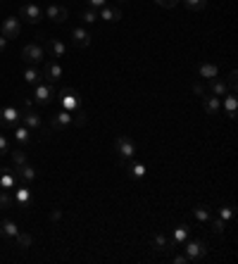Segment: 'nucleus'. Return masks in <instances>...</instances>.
<instances>
[{
    "label": "nucleus",
    "mask_w": 238,
    "mask_h": 264,
    "mask_svg": "<svg viewBox=\"0 0 238 264\" xmlns=\"http://www.w3.org/2000/svg\"><path fill=\"white\" fill-rule=\"evenodd\" d=\"M60 105H62V110L72 112V114H74V112H79V110H83L81 95H79V90H76V88H62Z\"/></svg>",
    "instance_id": "nucleus-1"
},
{
    "label": "nucleus",
    "mask_w": 238,
    "mask_h": 264,
    "mask_svg": "<svg viewBox=\"0 0 238 264\" xmlns=\"http://www.w3.org/2000/svg\"><path fill=\"white\" fill-rule=\"evenodd\" d=\"M72 122H74V114L60 107V110L50 117V129H53V131H64L67 126H72Z\"/></svg>",
    "instance_id": "nucleus-2"
},
{
    "label": "nucleus",
    "mask_w": 238,
    "mask_h": 264,
    "mask_svg": "<svg viewBox=\"0 0 238 264\" xmlns=\"http://www.w3.org/2000/svg\"><path fill=\"white\" fill-rule=\"evenodd\" d=\"M207 255V245L203 241H188L186 243V259L188 262H200Z\"/></svg>",
    "instance_id": "nucleus-3"
},
{
    "label": "nucleus",
    "mask_w": 238,
    "mask_h": 264,
    "mask_svg": "<svg viewBox=\"0 0 238 264\" xmlns=\"http://www.w3.org/2000/svg\"><path fill=\"white\" fill-rule=\"evenodd\" d=\"M43 57H46V53H43V48L38 43H29V45H24V50H21V60L27 64H38Z\"/></svg>",
    "instance_id": "nucleus-4"
},
{
    "label": "nucleus",
    "mask_w": 238,
    "mask_h": 264,
    "mask_svg": "<svg viewBox=\"0 0 238 264\" xmlns=\"http://www.w3.org/2000/svg\"><path fill=\"white\" fill-rule=\"evenodd\" d=\"M53 95H55L53 84H36L34 86V103L50 105V103H53Z\"/></svg>",
    "instance_id": "nucleus-5"
},
{
    "label": "nucleus",
    "mask_w": 238,
    "mask_h": 264,
    "mask_svg": "<svg viewBox=\"0 0 238 264\" xmlns=\"http://www.w3.org/2000/svg\"><path fill=\"white\" fill-rule=\"evenodd\" d=\"M21 19H27L29 24H38V21H43V10L36 3H24L19 10Z\"/></svg>",
    "instance_id": "nucleus-6"
},
{
    "label": "nucleus",
    "mask_w": 238,
    "mask_h": 264,
    "mask_svg": "<svg viewBox=\"0 0 238 264\" xmlns=\"http://www.w3.org/2000/svg\"><path fill=\"white\" fill-rule=\"evenodd\" d=\"M19 110L17 107H3L0 110V129H12L19 124Z\"/></svg>",
    "instance_id": "nucleus-7"
},
{
    "label": "nucleus",
    "mask_w": 238,
    "mask_h": 264,
    "mask_svg": "<svg viewBox=\"0 0 238 264\" xmlns=\"http://www.w3.org/2000/svg\"><path fill=\"white\" fill-rule=\"evenodd\" d=\"M21 31V24L19 19H14V17H7V19H3V24H0V36H5L7 41L10 38H17Z\"/></svg>",
    "instance_id": "nucleus-8"
},
{
    "label": "nucleus",
    "mask_w": 238,
    "mask_h": 264,
    "mask_svg": "<svg viewBox=\"0 0 238 264\" xmlns=\"http://www.w3.org/2000/svg\"><path fill=\"white\" fill-rule=\"evenodd\" d=\"M115 146H117V153L122 155L124 160H129V157H134V153H136V146L131 143L126 136H117L115 140Z\"/></svg>",
    "instance_id": "nucleus-9"
},
{
    "label": "nucleus",
    "mask_w": 238,
    "mask_h": 264,
    "mask_svg": "<svg viewBox=\"0 0 238 264\" xmlns=\"http://www.w3.org/2000/svg\"><path fill=\"white\" fill-rule=\"evenodd\" d=\"M43 79H46V84H57L62 79V67L57 62H48L46 67H43Z\"/></svg>",
    "instance_id": "nucleus-10"
},
{
    "label": "nucleus",
    "mask_w": 238,
    "mask_h": 264,
    "mask_svg": "<svg viewBox=\"0 0 238 264\" xmlns=\"http://www.w3.org/2000/svg\"><path fill=\"white\" fill-rule=\"evenodd\" d=\"M12 188H17V174L12 169L3 167L0 169V190H12Z\"/></svg>",
    "instance_id": "nucleus-11"
},
{
    "label": "nucleus",
    "mask_w": 238,
    "mask_h": 264,
    "mask_svg": "<svg viewBox=\"0 0 238 264\" xmlns=\"http://www.w3.org/2000/svg\"><path fill=\"white\" fill-rule=\"evenodd\" d=\"M17 233H19L17 224L10 222V219H0V238H5V241H14Z\"/></svg>",
    "instance_id": "nucleus-12"
},
{
    "label": "nucleus",
    "mask_w": 238,
    "mask_h": 264,
    "mask_svg": "<svg viewBox=\"0 0 238 264\" xmlns=\"http://www.w3.org/2000/svg\"><path fill=\"white\" fill-rule=\"evenodd\" d=\"M72 43L74 45H79V48H89L91 45V34L86 31V29H72Z\"/></svg>",
    "instance_id": "nucleus-13"
},
{
    "label": "nucleus",
    "mask_w": 238,
    "mask_h": 264,
    "mask_svg": "<svg viewBox=\"0 0 238 264\" xmlns=\"http://www.w3.org/2000/svg\"><path fill=\"white\" fill-rule=\"evenodd\" d=\"M46 14H48V19H53L55 24H62V21L69 17L67 7H62V5H50V7L46 10Z\"/></svg>",
    "instance_id": "nucleus-14"
},
{
    "label": "nucleus",
    "mask_w": 238,
    "mask_h": 264,
    "mask_svg": "<svg viewBox=\"0 0 238 264\" xmlns=\"http://www.w3.org/2000/svg\"><path fill=\"white\" fill-rule=\"evenodd\" d=\"M19 119H21V124L27 126L29 131H38V129H41V117H38L36 112L27 110V112H24V114H21Z\"/></svg>",
    "instance_id": "nucleus-15"
},
{
    "label": "nucleus",
    "mask_w": 238,
    "mask_h": 264,
    "mask_svg": "<svg viewBox=\"0 0 238 264\" xmlns=\"http://www.w3.org/2000/svg\"><path fill=\"white\" fill-rule=\"evenodd\" d=\"M46 50L53 57H64V53H67V48H64V43H62L60 38H48V41H46Z\"/></svg>",
    "instance_id": "nucleus-16"
},
{
    "label": "nucleus",
    "mask_w": 238,
    "mask_h": 264,
    "mask_svg": "<svg viewBox=\"0 0 238 264\" xmlns=\"http://www.w3.org/2000/svg\"><path fill=\"white\" fill-rule=\"evenodd\" d=\"M14 202L19 205V207H29V202H31V190L27 186H17L14 188Z\"/></svg>",
    "instance_id": "nucleus-17"
},
{
    "label": "nucleus",
    "mask_w": 238,
    "mask_h": 264,
    "mask_svg": "<svg viewBox=\"0 0 238 264\" xmlns=\"http://www.w3.org/2000/svg\"><path fill=\"white\" fill-rule=\"evenodd\" d=\"M14 140L19 143V148H27L29 140H31V131H29L24 124H17L14 126Z\"/></svg>",
    "instance_id": "nucleus-18"
},
{
    "label": "nucleus",
    "mask_w": 238,
    "mask_h": 264,
    "mask_svg": "<svg viewBox=\"0 0 238 264\" xmlns=\"http://www.w3.org/2000/svg\"><path fill=\"white\" fill-rule=\"evenodd\" d=\"M203 107L207 114H217L219 110H222V100H219L217 95H205L203 98Z\"/></svg>",
    "instance_id": "nucleus-19"
},
{
    "label": "nucleus",
    "mask_w": 238,
    "mask_h": 264,
    "mask_svg": "<svg viewBox=\"0 0 238 264\" xmlns=\"http://www.w3.org/2000/svg\"><path fill=\"white\" fill-rule=\"evenodd\" d=\"M186 241H188V226L181 224V226H177V231H174V241H169V248H177V245L186 243Z\"/></svg>",
    "instance_id": "nucleus-20"
},
{
    "label": "nucleus",
    "mask_w": 238,
    "mask_h": 264,
    "mask_svg": "<svg viewBox=\"0 0 238 264\" xmlns=\"http://www.w3.org/2000/svg\"><path fill=\"white\" fill-rule=\"evenodd\" d=\"M236 110H238L236 93H231V95H224V112H226V117L233 119V117H236Z\"/></svg>",
    "instance_id": "nucleus-21"
},
{
    "label": "nucleus",
    "mask_w": 238,
    "mask_h": 264,
    "mask_svg": "<svg viewBox=\"0 0 238 264\" xmlns=\"http://www.w3.org/2000/svg\"><path fill=\"white\" fill-rule=\"evenodd\" d=\"M210 90H212V95H217V98H222V95H226L229 93V86H226V81H222V79H210Z\"/></svg>",
    "instance_id": "nucleus-22"
},
{
    "label": "nucleus",
    "mask_w": 238,
    "mask_h": 264,
    "mask_svg": "<svg viewBox=\"0 0 238 264\" xmlns=\"http://www.w3.org/2000/svg\"><path fill=\"white\" fill-rule=\"evenodd\" d=\"M17 179H21L24 183H29V181H34L36 179V169L31 167V164H21V167H17Z\"/></svg>",
    "instance_id": "nucleus-23"
},
{
    "label": "nucleus",
    "mask_w": 238,
    "mask_h": 264,
    "mask_svg": "<svg viewBox=\"0 0 238 264\" xmlns=\"http://www.w3.org/2000/svg\"><path fill=\"white\" fill-rule=\"evenodd\" d=\"M126 169H129V174L134 176V179H143V176H145V172H148V169H145V164H141V162H134L129 157V162H126Z\"/></svg>",
    "instance_id": "nucleus-24"
},
{
    "label": "nucleus",
    "mask_w": 238,
    "mask_h": 264,
    "mask_svg": "<svg viewBox=\"0 0 238 264\" xmlns=\"http://www.w3.org/2000/svg\"><path fill=\"white\" fill-rule=\"evenodd\" d=\"M100 17L105 21H119V19H122V12H119L117 7L105 5V7H100Z\"/></svg>",
    "instance_id": "nucleus-25"
},
{
    "label": "nucleus",
    "mask_w": 238,
    "mask_h": 264,
    "mask_svg": "<svg viewBox=\"0 0 238 264\" xmlns=\"http://www.w3.org/2000/svg\"><path fill=\"white\" fill-rule=\"evenodd\" d=\"M10 157H12V164L14 169L27 164V148H17V150H10Z\"/></svg>",
    "instance_id": "nucleus-26"
},
{
    "label": "nucleus",
    "mask_w": 238,
    "mask_h": 264,
    "mask_svg": "<svg viewBox=\"0 0 238 264\" xmlns=\"http://www.w3.org/2000/svg\"><path fill=\"white\" fill-rule=\"evenodd\" d=\"M24 81H27V84H31V86H36L38 81H41V71L36 69L34 64H29L27 69H24Z\"/></svg>",
    "instance_id": "nucleus-27"
},
{
    "label": "nucleus",
    "mask_w": 238,
    "mask_h": 264,
    "mask_svg": "<svg viewBox=\"0 0 238 264\" xmlns=\"http://www.w3.org/2000/svg\"><path fill=\"white\" fill-rule=\"evenodd\" d=\"M153 248H155L157 252L171 250V248H169V241H167V236H162V233H155V236H153Z\"/></svg>",
    "instance_id": "nucleus-28"
},
{
    "label": "nucleus",
    "mask_w": 238,
    "mask_h": 264,
    "mask_svg": "<svg viewBox=\"0 0 238 264\" xmlns=\"http://www.w3.org/2000/svg\"><path fill=\"white\" fill-rule=\"evenodd\" d=\"M198 71H200V77H203L205 81H210V79L219 77V69H217V67H214V64H207V62L200 64V69H198Z\"/></svg>",
    "instance_id": "nucleus-29"
},
{
    "label": "nucleus",
    "mask_w": 238,
    "mask_h": 264,
    "mask_svg": "<svg viewBox=\"0 0 238 264\" xmlns=\"http://www.w3.org/2000/svg\"><path fill=\"white\" fill-rule=\"evenodd\" d=\"M14 243H17V248H21V250H29L31 248V243H34V238H31V233H17V238H14Z\"/></svg>",
    "instance_id": "nucleus-30"
},
{
    "label": "nucleus",
    "mask_w": 238,
    "mask_h": 264,
    "mask_svg": "<svg viewBox=\"0 0 238 264\" xmlns=\"http://www.w3.org/2000/svg\"><path fill=\"white\" fill-rule=\"evenodd\" d=\"M14 205V195H10V190H0V209H10Z\"/></svg>",
    "instance_id": "nucleus-31"
},
{
    "label": "nucleus",
    "mask_w": 238,
    "mask_h": 264,
    "mask_svg": "<svg viewBox=\"0 0 238 264\" xmlns=\"http://www.w3.org/2000/svg\"><path fill=\"white\" fill-rule=\"evenodd\" d=\"M193 214H196L198 222H210V209L205 207V205H198V207L193 209Z\"/></svg>",
    "instance_id": "nucleus-32"
},
{
    "label": "nucleus",
    "mask_w": 238,
    "mask_h": 264,
    "mask_svg": "<svg viewBox=\"0 0 238 264\" xmlns=\"http://www.w3.org/2000/svg\"><path fill=\"white\" fill-rule=\"evenodd\" d=\"M184 3L188 10H205V5H207V0H184Z\"/></svg>",
    "instance_id": "nucleus-33"
},
{
    "label": "nucleus",
    "mask_w": 238,
    "mask_h": 264,
    "mask_svg": "<svg viewBox=\"0 0 238 264\" xmlns=\"http://www.w3.org/2000/svg\"><path fill=\"white\" fill-rule=\"evenodd\" d=\"M224 229H226L224 219H214V222H212V231H214L217 236H222V233H224Z\"/></svg>",
    "instance_id": "nucleus-34"
},
{
    "label": "nucleus",
    "mask_w": 238,
    "mask_h": 264,
    "mask_svg": "<svg viewBox=\"0 0 238 264\" xmlns=\"http://www.w3.org/2000/svg\"><path fill=\"white\" fill-rule=\"evenodd\" d=\"M81 19L86 21V24H93V21L98 19V14H95V10H93V7H91V10H86V12L81 14Z\"/></svg>",
    "instance_id": "nucleus-35"
},
{
    "label": "nucleus",
    "mask_w": 238,
    "mask_h": 264,
    "mask_svg": "<svg viewBox=\"0 0 238 264\" xmlns=\"http://www.w3.org/2000/svg\"><path fill=\"white\" fill-rule=\"evenodd\" d=\"M226 86L231 88V93H236V90H238V74H236V71L229 74V84H226Z\"/></svg>",
    "instance_id": "nucleus-36"
},
{
    "label": "nucleus",
    "mask_w": 238,
    "mask_h": 264,
    "mask_svg": "<svg viewBox=\"0 0 238 264\" xmlns=\"http://www.w3.org/2000/svg\"><path fill=\"white\" fill-rule=\"evenodd\" d=\"M233 217V207H222L219 209V219H224V222H229Z\"/></svg>",
    "instance_id": "nucleus-37"
},
{
    "label": "nucleus",
    "mask_w": 238,
    "mask_h": 264,
    "mask_svg": "<svg viewBox=\"0 0 238 264\" xmlns=\"http://www.w3.org/2000/svg\"><path fill=\"white\" fill-rule=\"evenodd\" d=\"M10 153V140L5 136H0V155H7Z\"/></svg>",
    "instance_id": "nucleus-38"
},
{
    "label": "nucleus",
    "mask_w": 238,
    "mask_h": 264,
    "mask_svg": "<svg viewBox=\"0 0 238 264\" xmlns=\"http://www.w3.org/2000/svg\"><path fill=\"white\" fill-rule=\"evenodd\" d=\"M76 117H74V124H79V126H83L86 124V114H83V110H79V112H74Z\"/></svg>",
    "instance_id": "nucleus-39"
},
{
    "label": "nucleus",
    "mask_w": 238,
    "mask_h": 264,
    "mask_svg": "<svg viewBox=\"0 0 238 264\" xmlns=\"http://www.w3.org/2000/svg\"><path fill=\"white\" fill-rule=\"evenodd\" d=\"M157 5H162V7H174V5H179V0H155Z\"/></svg>",
    "instance_id": "nucleus-40"
},
{
    "label": "nucleus",
    "mask_w": 238,
    "mask_h": 264,
    "mask_svg": "<svg viewBox=\"0 0 238 264\" xmlns=\"http://www.w3.org/2000/svg\"><path fill=\"white\" fill-rule=\"evenodd\" d=\"M89 5L91 7H105L107 5V0H89Z\"/></svg>",
    "instance_id": "nucleus-41"
},
{
    "label": "nucleus",
    "mask_w": 238,
    "mask_h": 264,
    "mask_svg": "<svg viewBox=\"0 0 238 264\" xmlns=\"http://www.w3.org/2000/svg\"><path fill=\"white\" fill-rule=\"evenodd\" d=\"M5 50H7V38L0 36V53H5Z\"/></svg>",
    "instance_id": "nucleus-42"
},
{
    "label": "nucleus",
    "mask_w": 238,
    "mask_h": 264,
    "mask_svg": "<svg viewBox=\"0 0 238 264\" xmlns=\"http://www.w3.org/2000/svg\"><path fill=\"white\" fill-rule=\"evenodd\" d=\"M60 217H62V212L60 209H55L53 214H50V219H53V222H60Z\"/></svg>",
    "instance_id": "nucleus-43"
},
{
    "label": "nucleus",
    "mask_w": 238,
    "mask_h": 264,
    "mask_svg": "<svg viewBox=\"0 0 238 264\" xmlns=\"http://www.w3.org/2000/svg\"><path fill=\"white\" fill-rule=\"evenodd\" d=\"M174 262H177V264H186L188 259H186V255H177V257H174Z\"/></svg>",
    "instance_id": "nucleus-44"
},
{
    "label": "nucleus",
    "mask_w": 238,
    "mask_h": 264,
    "mask_svg": "<svg viewBox=\"0 0 238 264\" xmlns=\"http://www.w3.org/2000/svg\"><path fill=\"white\" fill-rule=\"evenodd\" d=\"M193 90H196L198 95H205V90H203V86H200V84H196V86H193Z\"/></svg>",
    "instance_id": "nucleus-45"
},
{
    "label": "nucleus",
    "mask_w": 238,
    "mask_h": 264,
    "mask_svg": "<svg viewBox=\"0 0 238 264\" xmlns=\"http://www.w3.org/2000/svg\"><path fill=\"white\" fill-rule=\"evenodd\" d=\"M119 3H126V0H119Z\"/></svg>",
    "instance_id": "nucleus-46"
}]
</instances>
